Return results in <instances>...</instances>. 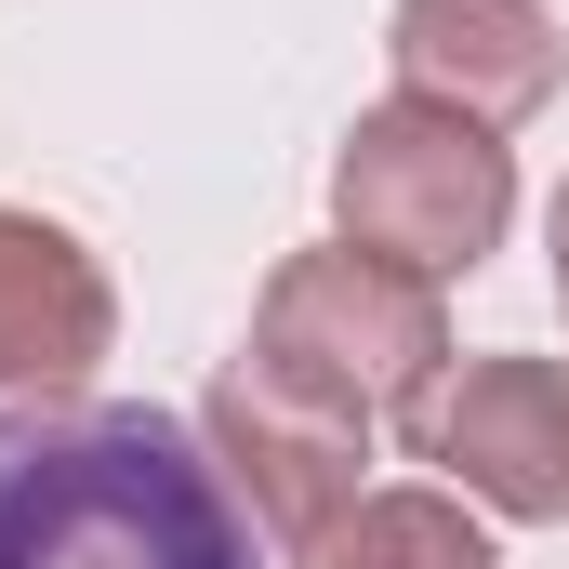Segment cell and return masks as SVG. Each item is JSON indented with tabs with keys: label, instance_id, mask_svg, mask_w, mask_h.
<instances>
[{
	"label": "cell",
	"instance_id": "1",
	"mask_svg": "<svg viewBox=\"0 0 569 569\" xmlns=\"http://www.w3.org/2000/svg\"><path fill=\"white\" fill-rule=\"evenodd\" d=\"M0 569H252V517L212 437L146 398H13Z\"/></svg>",
	"mask_w": 569,
	"mask_h": 569
},
{
	"label": "cell",
	"instance_id": "2",
	"mask_svg": "<svg viewBox=\"0 0 569 569\" xmlns=\"http://www.w3.org/2000/svg\"><path fill=\"white\" fill-rule=\"evenodd\" d=\"M252 371L385 437V425H411L437 398V371H450V305H437V279L358 252V239L291 252L266 279V305H252Z\"/></svg>",
	"mask_w": 569,
	"mask_h": 569
},
{
	"label": "cell",
	"instance_id": "3",
	"mask_svg": "<svg viewBox=\"0 0 569 569\" xmlns=\"http://www.w3.org/2000/svg\"><path fill=\"white\" fill-rule=\"evenodd\" d=\"M503 212H517L503 133L450 120L425 93H385V107L345 133V159H331V226H345L358 252L411 266V279H463L477 252H503Z\"/></svg>",
	"mask_w": 569,
	"mask_h": 569
},
{
	"label": "cell",
	"instance_id": "4",
	"mask_svg": "<svg viewBox=\"0 0 569 569\" xmlns=\"http://www.w3.org/2000/svg\"><path fill=\"white\" fill-rule=\"evenodd\" d=\"M411 450L450 490H477L490 517L569 530V371L557 358H463V371H437V398L411 411Z\"/></svg>",
	"mask_w": 569,
	"mask_h": 569
},
{
	"label": "cell",
	"instance_id": "5",
	"mask_svg": "<svg viewBox=\"0 0 569 569\" xmlns=\"http://www.w3.org/2000/svg\"><path fill=\"white\" fill-rule=\"evenodd\" d=\"M212 463H226V490H239V517L266 530V543H318V530H345L371 490H358V463H371V425H345V411H318V398H291L266 385L252 358L212 385Z\"/></svg>",
	"mask_w": 569,
	"mask_h": 569
},
{
	"label": "cell",
	"instance_id": "6",
	"mask_svg": "<svg viewBox=\"0 0 569 569\" xmlns=\"http://www.w3.org/2000/svg\"><path fill=\"white\" fill-rule=\"evenodd\" d=\"M385 53H398V93H425L450 120H477V133H517L569 80L557 13H530V0H398Z\"/></svg>",
	"mask_w": 569,
	"mask_h": 569
},
{
	"label": "cell",
	"instance_id": "7",
	"mask_svg": "<svg viewBox=\"0 0 569 569\" xmlns=\"http://www.w3.org/2000/svg\"><path fill=\"white\" fill-rule=\"evenodd\" d=\"M107 331H120L107 266L53 212H0V398H80Z\"/></svg>",
	"mask_w": 569,
	"mask_h": 569
},
{
	"label": "cell",
	"instance_id": "8",
	"mask_svg": "<svg viewBox=\"0 0 569 569\" xmlns=\"http://www.w3.org/2000/svg\"><path fill=\"white\" fill-rule=\"evenodd\" d=\"M305 569H503V557L463 517V490H371L345 530L305 543Z\"/></svg>",
	"mask_w": 569,
	"mask_h": 569
},
{
	"label": "cell",
	"instance_id": "9",
	"mask_svg": "<svg viewBox=\"0 0 569 569\" xmlns=\"http://www.w3.org/2000/svg\"><path fill=\"white\" fill-rule=\"evenodd\" d=\"M543 239H557V291H569V186H557V212H543Z\"/></svg>",
	"mask_w": 569,
	"mask_h": 569
}]
</instances>
